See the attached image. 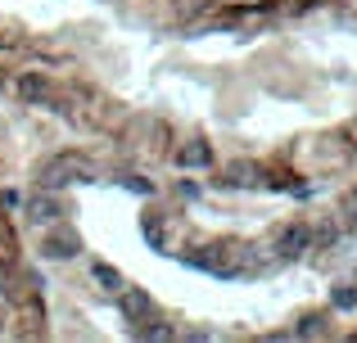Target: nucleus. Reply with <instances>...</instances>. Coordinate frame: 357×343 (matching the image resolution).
<instances>
[{
    "mask_svg": "<svg viewBox=\"0 0 357 343\" xmlns=\"http://www.w3.org/2000/svg\"><path fill=\"white\" fill-rule=\"evenodd\" d=\"M91 172L96 168H91V159H82V154H54V159L36 172V185L63 190V185H73V181H91Z\"/></svg>",
    "mask_w": 357,
    "mask_h": 343,
    "instance_id": "f257e3e1",
    "label": "nucleus"
},
{
    "mask_svg": "<svg viewBox=\"0 0 357 343\" xmlns=\"http://www.w3.org/2000/svg\"><path fill=\"white\" fill-rule=\"evenodd\" d=\"M23 212H27V221L32 226H59V221H68V199H63L59 190H45V185H36V194L23 203Z\"/></svg>",
    "mask_w": 357,
    "mask_h": 343,
    "instance_id": "f03ea898",
    "label": "nucleus"
},
{
    "mask_svg": "<svg viewBox=\"0 0 357 343\" xmlns=\"http://www.w3.org/2000/svg\"><path fill=\"white\" fill-rule=\"evenodd\" d=\"M82 253V235L73 226H45V235H41V257H50V262H68V257H77Z\"/></svg>",
    "mask_w": 357,
    "mask_h": 343,
    "instance_id": "7ed1b4c3",
    "label": "nucleus"
},
{
    "mask_svg": "<svg viewBox=\"0 0 357 343\" xmlns=\"http://www.w3.org/2000/svg\"><path fill=\"white\" fill-rule=\"evenodd\" d=\"M118 312L131 321V326H145V321L158 317V303L149 298L145 289H122V294H118Z\"/></svg>",
    "mask_w": 357,
    "mask_h": 343,
    "instance_id": "20e7f679",
    "label": "nucleus"
},
{
    "mask_svg": "<svg viewBox=\"0 0 357 343\" xmlns=\"http://www.w3.org/2000/svg\"><path fill=\"white\" fill-rule=\"evenodd\" d=\"M258 163H249V159H236V163H227L222 168V176H218V185L222 190H253L258 185Z\"/></svg>",
    "mask_w": 357,
    "mask_h": 343,
    "instance_id": "39448f33",
    "label": "nucleus"
},
{
    "mask_svg": "<svg viewBox=\"0 0 357 343\" xmlns=\"http://www.w3.org/2000/svg\"><path fill=\"white\" fill-rule=\"evenodd\" d=\"M18 99H23V104H32V109L50 104V99H54L50 77H41V72H23V77H18Z\"/></svg>",
    "mask_w": 357,
    "mask_h": 343,
    "instance_id": "423d86ee",
    "label": "nucleus"
},
{
    "mask_svg": "<svg viewBox=\"0 0 357 343\" xmlns=\"http://www.w3.org/2000/svg\"><path fill=\"white\" fill-rule=\"evenodd\" d=\"M312 239H317V230L298 221V226H285L276 235V248H280V257H298V253H307V248H312Z\"/></svg>",
    "mask_w": 357,
    "mask_h": 343,
    "instance_id": "0eeeda50",
    "label": "nucleus"
},
{
    "mask_svg": "<svg viewBox=\"0 0 357 343\" xmlns=\"http://www.w3.org/2000/svg\"><path fill=\"white\" fill-rule=\"evenodd\" d=\"M176 168H185V172H199V168H213V145L208 141H185L181 150H176Z\"/></svg>",
    "mask_w": 357,
    "mask_h": 343,
    "instance_id": "6e6552de",
    "label": "nucleus"
},
{
    "mask_svg": "<svg viewBox=\"0 0 357 343\" xmlns=\"http://www.w3.org/2000/svg\"><path fill=\"white\" fill-rule=\"evenodd\" d=\"M331 335V317L326 312H312V317H303L294 326V339H326Z\"/></svg>",
    "mask_w": 357,
    "mask_h": 343,
    "instance_id": "1a4fd4ad",
    "label": "nucleus"
},
{
    "mask_svg": "<svg viewBox=\"0 0 357 343\" xmlns=\"http://www.w3.org/2000/svg\"><path fill=\"white\" fill-rule=\"evenodd\" d=\"M91 276H96V285L105 294H122V289H127V285H122V271H118V266H109V262H96V266H91Z\"/></svg>",
    "mask_w": 357,
    "mask_h": 343,
    "instance_id": "9d476101",
    "label": "nucleus"
},
{
    "mask_svg": "<svg viewBox=\"0 0 357 343\" xmlns=\"http://www.w3.org/2000/svg\"><path fill=\"white\" fill-rule=\"evenodd\" d=\"M145 239H149V248L167 253V226H163V217H158V212H145Z\"/></svg>",
    "mask_w": 357,
    "mask_h": 343,
    "instance_id": "9b49d317",
    "label": "nucleus"
},
{
    "mask_svg": "<svg viewBox=\"0 0 357 343\" xmlns=\"http://www.w3.org/2000/svg\"><path fill=\"white\" fill-rule=\"evenodd\" d=\"M331 308L335 312H357V285H335L331 289Z\"/></svg>",
    "mask_w": 357,
    "mask_h": 343,
    "instance_id": "f8f14e48",
    "label": "nucleus"
},
{
    "mask_svg": "<svg viewBox=\"0 0 357 343\" xmlns=\"http://www.w3.org/2000/svg\"><path fill=\"white\" fill-rule=\"evenodd\" d=\"M114 181L122 185V190H131V194H154V185H149V181H140V176H131V172H118Z\"/></svg>",
    "mask_w": 357,
    "mask_h": 343,
    "instance_id": "ddd939ff",
    "label": "nucleus"
},
{
    "mask_svg": "<svg viewBox=\"0 0 357 343\" xmlns=\"http://www.w3.org/2000/svg\"><path fill=\"white\" fill-rule=\"evenodd\" d=\"M317 244H321V248H335V244H340V230H335L331 221H326V226L317 230Z\"/></svg>",
    "mask_w": 357,
    "mask_h": 343,
    "instance_id": "4468645a",
    "label": "nucleus"
},
{
    "mask_svg": "<svg viewBox=\"0 0 357 343\" xmlns=\"http://www.w3.org/2000/svg\"><path fill=\"white\" fill-rule=\"evenodd\" d=\"M140 339H172L167 326H140Z\"/></svg>",
    "mask_w": 357,
    "mask_h": 343,
    "instance_id": "2eb2a0df",
    "label": "nucleus"
},
{
    "mask_svg": "<svg viewBox=\"0 0 357 343\" xmlns=\"http://www.w3.org/2000/svg\"><path fill=\"white\" fill-rule=\"evenodd\" d=\"M176 194H181V199H199V185H195V181H181V185H176Z\"/></svg>",
    "mask_w": 357,
    "mask_h": 343,
    "instance_id": "dca6fc26",
    "label": "nucleus"
},
{
    "mask_svg": "<svg viewBox=\"0 0 357 343\" xmlns=\"http://www.w3.org/2000/svg\"><path fill=\"white\" fill-rule=\"evenodd\" d=\"M353 230H357V212H353Z\"/></svg>",
    "mask_w": 357,
    "mask_h": 343,
    "instance_id": "f3484780",
    "label": "nucleus"
}]
</instances>
